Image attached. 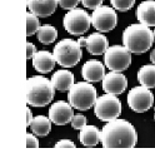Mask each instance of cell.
<instances>
[{"mask_svg":"<svg viewBox=\"0 0 155 153\" xmlns=\"http://www.w3.org/2000/svg\"><path fill=\"white\" fill-rule=\"evenodd\" d=\"M79 141L85 147H95L99 142H101V132L95 126H85L80 129Z\"/></svg>","mask_w":155,"mask_h":153,"instance_id":"cell-19","label":"cell"},{"mask_svg":"<svg viewBox=\"0 0 155 153\" xmlns=\"http://www.w3.org/2000/svg\"><path fill=\"white\" fill-rule=\"evenodd\" d=\"M81 75L86 82L96 83L104 79L105 68L104 64L99 60H88L81 68Z\"/></svg>","mask_w":155,"mask_h":153,"instance_id":"cell-14","label":"cell"},{"mask_svg":"<svg viewBox=\"0 0 155 153\" xmlns=\"http://www.w3.org/2000/svg\"><path fill=\"white\" fill-rule=\"evenodd\" d=\"M91 24L98 32H110L118 24V15L113 8L101 5L94 10L91 15Z\"/></svg>","mask_w":155,"mask_h":153,"instance_id":"cell-10","label":"cell"},{"mask_svg":"<svg viewBox=\"0 0 155 153\" xmlns=\"http://www.w3.org/2000/svg\"><path fill=\"white\" fill-rule=\"evenodd\" d=\"M103 2H104V0H81V4H83L85 8L93 9V10H95L96 8L101 6Z\"/></svg>","mask_w":155,"mask_h":153,"instance_id":"cell-28","label":"cell"},{"mask_svg":"<svg viewBox=\"0 0 155 153\" xmlns=\"http://www.w3.org/2000/svg\"><path fill=\"white\" fill-rule=\"evenodd\" d=\"M150 60H151V63L155 65V49L150 53Z\"/></svg>","mask_w":155,"mask_h":153,"instance_id":"cell-32","label":"cell"},{"mask_svg":"<svg viewBox=\"0 0 155 153\" xmlns=\"http://www.w3.org/2000/svg\"><path fill=\"white\" fill-rule=\"evenodd\" d=\"M38 52H36V48H35V45L33 44V43H26V58L28 59H33L34 58V55L36 54Z\"/></svg>","mask_w":155,"mask_h":153,"instance_id":"cell-30","label":"cell"},{"mask_svg":"<svg viewBox=\"0 0 155 153\" xmlns=\"http://www.w3.org/2000/svg\"><path fill=\"white\" fill-rule=\"evenodd\" d=\"M138 80L147 88H155V65H143L138 72Z\"/></svg>","mask_w":155,"mask_h":153,"instance_id":"cell-21","label":"cell"},{"mask_svg":"<svg viewBox=\"0 0 155 153\" xmlns=\"http://www.w3.org/2000/svg\"><path fill=\"white\" fill-rule=\"evenodd\" d=\"M129 107L137 113H144L149 110L154 104V95L149 88L140 85L133 88L128 94Z\"/></svg>","mask_w":155,"mask_h":153,"instance_id":"cell-9","label":"cell"},{"mask_svg":"<svg viewBox=\"0 0 155 153\" xmlns=\"http://www.w3.org/2000/svg\"><path fill=\"white\" fill-rule=\"evenodd\" d=\"M40 29V23H39V16H36L33 13H28L26 14V35L31 36L38 30Z\"/></svg>","mask_w":155,"mask_h":153,"instance_id":"cell-23","label":"cell"},{"mask_svg":"<svg viewBox=\"0 0 155 153\" xmlns=\"http://www.w3.org/2000/svg\"><path fill=\"white\" fill-rule=\"evenodd\" d=\"M55 58H54V54L46 52V50H41V52H38L34 58H33V66L34 69L39 73H50L54 66H55Z\"/></svg>","mask_w":155,"mask_h":153,"instance_id":"cell-16","label":"cell"},{"mask_svg":"<svg viewBox=\"0 0 155 153\" xmlns=\"http://www.w3.org/2000/svg\"><path fill=\"white\" fill-rule=\"evenodd\" d=\"M58 0H28V8L30 13L39 18H48L56 10Z\"/></svg>","mask_w":155,"mask_h":153,"instance_id":"cell-15","label":"cell"},{"mask_svg":"<svg viewBox=\"0 0 155 153\" xmlns=\"http://www.w3.org/2000/svg\"><path fill=\"white\" fill-rule=\"evenodd\" d=\"M128 88V79L121 72H110L103 79V89L105 93L119 95Z\"/></svg>","mask_w":155,"mask_h":153,"instance_id":"cell-12","label":"cell"},{"mask_svg":"<svg viewBox=\"0 0 155 153\" xmlns=\"http://www.w3.org/2000/svg\"><path fill=\"white\" fill-rule=\"evenodd\" d=\"M80 46H85L88 52L93 55H101L105 54V52L109 48V42L106 36L101 33H94L89 35L88 38H80L79 40Z\"/></svg>","mask_w":155,"mask_h":153,"instance_id":"cell-13","label":"cell"},{"mask_svg":"<svg viewBox=\"0 0 155 153\" xmlns=\"http://www.w3.org/2000/svg\"><path fill=\"white\" fill-rule=\"evenodd\" d=\"M123 43L130 53L144 54L154 43L153 32L144 24L129 25L123 33Z\"/></svg>","mask_w":155,"mask_h":153,"instance_id":"cell-3","label":"cell"},{"mask_svg":"<svg viewBox=\"0 0 155 153\" xmlns=\"http://www.w3.org/2000/svg\"><path fill=\"white\" fill-rule=\"evenodd\" d=\"M114 9L119 12H128L134 6L135 0H110Z\"/></svg>","mask_w":155,"mask_h":153,"instance_id":"cell-24","label":"cell"},{"mask_svg":"<svg viewBox=\"0 0 155 153\" xmlns=\"http://www.w3.org/2000/svg\"><path fill=\"white\" fill-rule=\"evenodd\" d=\"M137 18L140 24L147 26H155V2L147 0L143 2L137 9Z\"/></svg>","mask_w":155,"mask_h":153,"instance_id":"cell-17","label":"cell"},{"mask_svg":"<svg viewBox=\"0 0 155 153\" xmlns=\"http://www.w3.org/2000/svg\"><path fill=\"white\" fill-rule=\"evenodd\" d=\"M138 134L134 126L124 119H113L101 131V144L108 149H130L137 146Z\"/></svg>","mask_w":155,"mask_h":153,"instance_id":"cell-1","label":"cell"},{"mask_svg":"<svg viewBox=\"0 0 155 153\" xmlns=\"http://www.w3.org/2000/svg\"><path fill=\"white\" fill-rule=\"evenodd\" d=\"M26 114H28V118H26V127H30V124H31V122H33V114H31V110L30 109H26Z\"/></svg>","mask_w":155,"mask_h":153,"instance_id":"cell-31","label":"cell"},{"mask_svg":"<svg viewBox=\"0 0 155 153\" xmlns=\"http://www.w3.org/2000/svg\"><path fill=\"white\" fill-rule=\"evenodd\" d=\"M65 30L71 35H83L91 25V16L83 9H73L66 13L63 20Z\"/></svg>","mask_w":155,"mask_h":153,"instance_id":"cell-7","label":"cell"},{"mask_svg":"<svg viewBox=\"0 0 155 153\" xmlns=\"http://www.w3.org/2000/svg\"><path fill=\"white\" fill-rule=\"evenodd\" d=\"M153 36H154V43H155V30L153 32Z\"/></svg>","mask_w":155,"mask_h":153,"instance_id":"cell-33","label":"cell"},{"mask_svg":"<svg viewBox=\"0 0 155 153\" xmlns=\"http://www.w3.org/2000/svg\"><path fill=\"white\" fill-rule=\"evenodd\" d=\"M105 65L113 72H124L131 63V53L125 46L113 45L104 54Z\"/></svg>","mask_w":155,"mask_h":153,"instance_id":"cell-8","label":"cell"},{"mask_svg":"<svg viewBox=\"0 0 155 153\" xmlns=\"http://www.w3.org/2000/svg\"><path fill=\"white\" fill-rule=\"evenodd\" d=\"M69 103L73 106V108L79 110H88L93 108L98 99V94L94 85L90 84V82H80L75 83L69 90L68 94Z\"/></svg>","mask_w":155,"mask_h":153,"instance_id":"cell-4","label":"cell"},{"mask_svg":"<svg viewBox=\"0 0 155 153\" xmlns=\"http://www.w3.org/2000/svg\"><path fill=\"white\" fill-rule=\"evenodd\" d=\"M39 147V141L38 138L31 134V133H28L26 134V148H38Z\"/></svg>","mask_w":155,"mask_h":153,"instance_id":"cell-29","label":"cell"},{"mask_svg":"<svg viewBox=\"0 0 155 153\" xmlns=\"http://www.w3.org/2000/svg\"><path fill=\"white\" fill-rule=\"evenodd\" d=\"M54 58L56 63L64 68H71L81 59V46L79 42L73 39H63L54 48Z\"/></svg>","mask_w":155,"mask_h":153,"instance_id":"cell-5","label":"cell"},{"mask_svg":"<svg viewBox=\"0 0 155 153\" xmlns=\"http://www.w3.org/2000/svg\"><path fill=\"white\" fill-rule=\"evenodd\" d=\"M81 0H58L59 5L63 8V9H66V10H73L78 6Z\"/></svg>","mask_w":155,"mask_h":153,"instance_id":"cell-26","label":"cell"},{"mask_svg":"<svg viewBox=\"0 0 155 153\" xmlns=\"http://www.w3.org/2000/svg\"><path fill=\"white\" fill-rule=\"evenodd\" d=\"M56 38H58V30L53 25L45 24L40 26V29L38 30V39L44 45H49L54 43L56 40Z\"/></svg>","mask_w":155,"mask_h":153,"instance_id":"cell-22","label":"cell"},{"mask_svg":"<svg viewBox=\"0 0 155 153\" xmlns=\"http://www.w3.org/2000/svg\"><path fill=\"white\" fill-rule=\"evenodd\" d=\"M74 117L73 106L64 100L55 102L49 109V118L56 126H65Z\"/></svg>","mask_w":155,"mask_h":153,"instance_id":"cell-11","label":"cell"},{"mask_svg":"<svg viewBox=\"0 0 155 153\" xmlns=\"http://www.w3.org/2000/svg\"><path fill=\"white\" fill-rule=\"evenodd\" d=\"M51 123L53 122L50 121V118H46L44 116H36L30 124V128L34 134L45 137L49 134L51 131Z\"/></svg>","mask_w":155,"mask_h":153,"instance_id":"cell-20","label":"cell"},{"mask_svg":"<svg viewBox=\"0 0 155 153\" xmlns=\"http://www.w3.org/2000/svg\"><path fill=\"white\" fill-rule=\"evenodd\" d=\"M94 110H95V116L100 121L110 122L113 119H116L120 116L121 103L115 97V94L106 93L96 99Z\"/></svg>","mask_w":155,"mask_h":153,"instance_id":"cell-6","label":"cell"},{"mask_svg":"<svg viewBox=\"0 0 155 153\" xmlns=\"http://www.w3.org/2000/svg\"><path fill=\"white\" fill-rule=\"evenodd\" d=\"M55 148L56 149H75L76 146L74 143L69 139H63V141H59L55 144Z\"/></svg>","mask_w":155,"mask_h":153,"instance_id":"cell-27","label":"cell"},{"mask_svg":"<svg viewBox=\"0 0 155 153\" xmlns=\"http://www.w3.org/2000/svg\"><path fill=\"white\" fill-rule=\"evenodd\" d=\"M74 80H75L74 74L69 70H65V69L55 72L54 75L51 76V82L54 84L55 89L60 90V92L70 90V88L75 84Z\"/></svg>","mask_w":155,"mask_h":153,"instance_id":"cell-18","label":"cell"},{"mask_svg":"<svg viewBox=\"0 0 155 153\" xmlns=\"http://www.w3.org/2000/svg\"><path fill=\"white\" fill-rule=\"evenodd\" d=\"M70 123H71V127L74 129H79L80 131L86 126V117L81 116V114H76V116L73 117Z\"/></svg>","mask_w":155,"mask_h":153,"instance_id":"cell-25","label":"cell"},{"mask_svg":"<svg viewBox=\"0 0 155 153\" xmlns=\"http://www.w3.org/2000/svg\"><path fill=\"white\" fill-rule=\"evenodd\" d=\"M55 87L43 75H34L26 82V102L33 107H45L54 98Z\"/></svg>","mask_w":155,"mask_h":153,"instance_id":"cell-2","label":"cell"}]
</instances>
